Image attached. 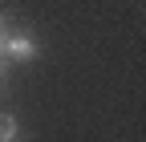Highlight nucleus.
Returning <instances> with one entry per match:
<instances>
[{
	"label": "nucleus",
	"instance_id": "f03ea898",
	"mask_svg": "<svg viewBox=\"0 0 146 142\" xmlns=\"http://www.w3.org/2000/svg\"><path fill=\"white\" fill-rule=\"evenodd\" d=\"M16 134H21V122H16L8 110H0V142H12Z\"/></svg>",
	"mask_w": 146,
	"mask_h": 142
},
{
	"label": "nucleus",
	"instance_id": "f257e3e1",
	"mask_svg": "<svg viewBox=\"0 0 146 142\" xmlns=\"http://www.w3.org/2000/svg\"><path fill=\"white\" fill-rule=\"evenodd\" d=\"M4 57L29 65V61L41 57V45H36V37H33V33H25V29H21V33H4Z\"/></svg>",
	"mask_w": 146,
	"mask_h": 142
},
{
	"label": "nucleus",
	"instance_id": "20e7f679",
	"mask_svg": "<svg viewBox=\"0 0 146 142\" xmlns=\"http://www.w3.org/2000/svg\"><path fill=\"white\" fill-rule=\"evenodd\" d=\"M12 142H21V138H12Z\"/></svg>",
	"mask_w": 146,
	"mask_h": 142
},
{
	"label": "nucleus",
	"instance_id": "7ed1b4c3",
	"mask_svg": "<svg viewBox=\"0 0 146 142\" xmlns=\"http://www.w3.org/2000/svg\"><path fill=\"white\" fill-rule=\"evenodd\" d=\"M4 77H8V57L0 53V85H4Z\"/></svg>",
	"mask_w": 146,
	"mask_h": 142
}]
</instances>
